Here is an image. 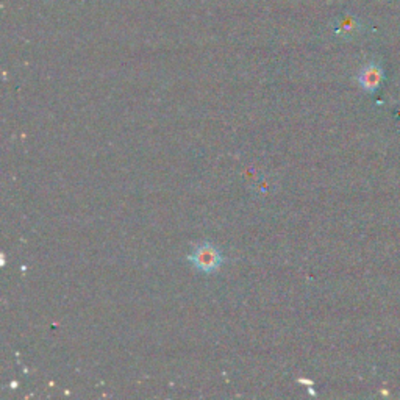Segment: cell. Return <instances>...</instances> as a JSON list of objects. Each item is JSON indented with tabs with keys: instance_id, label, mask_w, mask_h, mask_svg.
Returning <instances> with one entry per match:
<instances>
[{
	"instance_id": "obj_1",
	"label": "cell",
	"mask_w": 400,
	"mask_h": 400,
	"mask_svg": "<svg viewBox=\"0 0 400 400\" xmlns=\"http://www.w3.org/2000/svg\"><path fill=\"white\" fill-rule=\"evenodd\" d=\"M190 261H193V265L203 272H215L220 266V254L216 247L203 244V246L194 250Z\"/></svg>"
},
{
	"instance_id": "obj_2",
	"label": "cell",
	"mask_w": 400,
	"mask_h": 400,
	"mask_svg": "<svg viewBox=\"0 0 400 400\" xmlns=\"http://www.w3.org/2000/svg\"><path fill=\"white\" fill-rule=\"evenodd\" d=\"M383 69L379 64H367L366 68L361 69L358 73V83L364 89L366 93H375L383 83Z\"/></svg>"
}]
</instances>
